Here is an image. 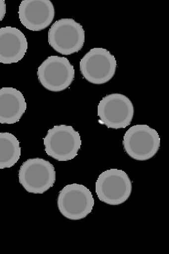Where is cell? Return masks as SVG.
Masks as SVG:
<instances>
[{
  "mask_svg": "<svg viewBox=\"0 0 169 254\" xmlns=\"http://www.w3.org/2000/svg\"><path fill=\"white\" fill-rule=\"evenodd\" d=\"M134 114L132 102L126 95L113 93L106 95L98 107L100 124L109 128H125L131 124Z\"/></svg>",
  "mask_w": 169,
  "mask_h": 254,
  "instance_id": "52a82bcc",
  "label": "cell"
},
{
  "mask_svg": "<svg viewBox=\"0 0 169 254\" xmlns=\"http://www.w3.org/2000/svg\"><path fill=\"white\" fill-rule=\"evenodd\" d=\"M38 81L45 89L59 92L69 88L75 79L74 66L66 58L51 56L38 68Z\"/></svg>",
  "mask_w": 169,
  "mask_h": 254,
  "instance_id": "3957f363",
  "label": "cell"
},
{
  "mask_svg": "<svg viewBox=\"0 0 169 254\" xmlns=\"http://www.w3.org/2000/svg\"><path fill=\"white\" fill-rule=\"evenodd\" d=\"M44 144L48 156L58 161H68L77 156L82 140L73 127L60 125L48 131Z\"/></svg>",
  "mask_w": 169,
  "mask_h": 254,
  "instance_id": "6da1fadb",
  "label": "cell"
},
{
  "mask_svg": "<svg viewBox=\"0 0 169 254\" xmlns=\"http://www.w3.org/2000/svg\"><path fill=\"white\" fill-rule=\"evenodd\" d=\"M132 191V182L123 170L110 169L100 175L96 182V193L100 201L113 205L124 203Z\"/></svg>",
  "mask_w": 169,
  "mask_h": 254,
  "instance_id": "ba28073f",
  "label": "cell"
},
{
  "mask_svg": "<svg viewBox=\"0 0 169 254\" xmlns=\"http://www.w3.org/2000/svg\"><path fill=\"white\" fill-rule=\"evenodd\" d=\"M57 205L63 217L71 220H79L92 212L94 199L89 189L83 185L74 184L60 190Z\"/></svg>",
  "mask_w": 169,
  "mask_h": 254,
  "instance_id": "9c48e42d",
  "label": "cell"
},
{
  "mask_svg": "<svg viewBox=\"0 0 169 254\" xmlns=\"http://www.w3.org/2000/svg\"><path fill=\"white\" fill-rule=\"evenodd\" d=\"M158 132L147 125H136L125 133L123 144L126 153L136 161H147L154 157L160 147Z\"/></svg>",
  "mask_w": 169,
  "mask_h": 254,
  "instance_id": "277c9868",
  "label": "cell"
},
{
  "mask_svg": "<svg viewBox=\"0 0 169 254\" xmlns=\"http://www.w3.org/2000/svg\"><path fill=\"white\" fill-rule=\"evenodd\" d=\"M27 49V38L19 29L10 26L0 28V63H17L25 57Z\"/></svg>",
  "mask_w": 169,
  "mask_h": 254,
  "instance_id": "8fae6325",
  "label": "cell"
},
{
  "mask_svg": "<svg viewBox=\"0 0 169 254\" xmlns=\"http://www.w3.org/2000/svg\"><path fill=\"white\" fill-rule=\"evenodd\" d=\"M20 142L9 132H0V170L10 168L21 156Z\"/></svg>",
  "mask_w": 169,
  "mask_h": 254,
  "instance_id": "4fadbf2b",
  "label": "cell"
},
{
  "mask_svg": "<svg viewBox=\"0 0 169 254\" xmlns=\"http://www.w3.org/2000/svg\"><path fill=\"white\" fill-rule=\"evenodd\" d=\"M6 13V4L4 0H0V22L2 21Z\"/></svg>",
  "mask_w": 169,
  "mask_h": 254,
  "instance_id": "5bb4252c",
  "label": "cell"
},
{
  "mask_svg": "<svg viewBox=\"0 0 169 254\" xmlns=\"http://www.w3.org/2000/svg\"><path fill=\"white\" fill-rule=\"evenodd\" d=\"M117 63L113 55L103 48H94L80 61V71L86 81L95 85L109 82L115 74Z\"/></svg>",
  "mask_w": 169,
  "mask_h": 254,
  "instance_id": "8992f818",
  "label": "cell"
},
{
  "mask_svg": "<svg viewBox=\"0 0 169 254\" xmlns=\"http://www.w3.org/2000/svg\"><path fill=\"white\" fill-rule=\"evenodd\" d=\"M26 109L27 103L20 91L13 87L0 89V123H17Z\"/></svg>",
  "mask_w": 169,
  "mask_h": 254,
  "instance_id": "7c38bea8",
  "label": "cell"
},
{
  "mask_svg": "<svg viewBox=\"0 0 169 254\" xmlns=\"http://www.w3.org/2000/svg\"><path fill=\"white\" fill-rule=\"evenodd\" d=\"M19 179L28 192L43 194L54 186L56 171L49 161L39 157L30 158L20 166Z\"/></svg>",
  "mask_w": 169,
  "mask_h": 254,
  "instance_id": "5b68a950",
  "label": "cell"
},
{
  "mask_svg": "<svg viewBox=\"0 0 169 254\" xmlns=\"http://www.w3.org/2000/svg\"><path fill=\"white\" fill-rule=\"evenodd\" d=\"M19 15L21 23L27 29L40 31L52 23L55 7L50 0H23L19 6Z\"/></svg>",
  "mask_w": 169,
  "mask_h": 254,
  "instance_id": "30bf717a",
  "label": "cell"
},
{
  "mask_svg": "<svg viewBox=\"0 0 169 254\" xmlns=\"http://www.w3.org/2000/svg\"><path fill=\"white\" fill-rule=\"evenodd\" d=\"M48 43L63 55H70L82 50L85 43L83 26L72 19H61L54 22L48 31Z\"/></svg>",
  "mask_w": 169,
  "mask_h": 254,
  "instance_id": "7a4b0ae2",
  "label": "cell"
}]
</instances>
